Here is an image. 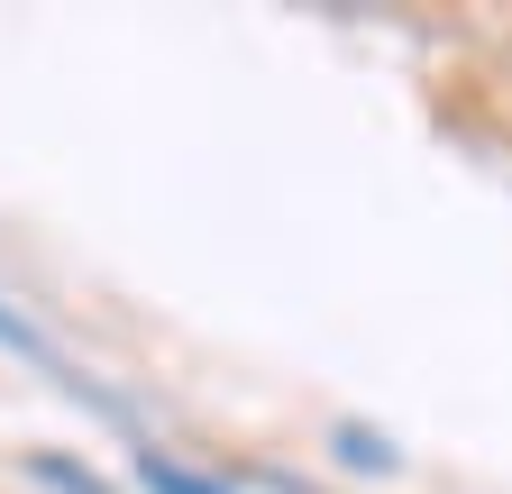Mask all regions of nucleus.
<instances>
[{
	"label": "nucleus",
	"mask_w": 512,
	"mask_h": 494,
	"mask_svg": "<svg viewBox=\"0 0 512 494\" xmlns=\"http://www.w3.org/2000/svg\"><path fill=\"white\" fill-rule=\"evenodd\" d=\"M128 476H138V494H238V476H229V467L183 458L174 440H156V430L128 449Z\"/></svg>",
	"instance_id": "1"
},
{
	"label": "nucleus",
	"mask_w": 512,
	"mask_h": 494,
	"mask_svg": "<svg viewBox=\"0 0 512 494\" xmlns=\"http://www.w3.org/2000/svg\"><path fill=\"white\" fill-rule=\"evenodd\" d=\"M330 467H348V476H403V449H394V430L339 412L330 421Z\"/></svg>",
	"instance_id": "2"
},
{
	"label": "nucleus",
	"mask_w": 512,
	"mask_h": 494,
	"mask_svg": "<svg viewBox=\"0 0 512 494\" xmlns=\"http://www.w3.org/2000/svg\"><path fill=\"white\" fill-rule=\"evenodd\" d=\"M28 476H37L46 494H119L92 458H64V449H28Z\"/></svg>",
	"instance_id": "4"
},
{
	"label": "nucleus",
	"mask_w": 512,
	"mask_h": 494,
	"mask_svg": "<svg viewBox=\"0 0 512 494\" xmlns=\"http://www.w3.org/2000/svg\"><path fill=\"white\" fill-rule=\"evenodd\" d=\"M0 348H10V357H28V366H46L55 385H74V376H83V366L64 357V348H55V339H46V330L19 312V302H0Z\"/></svg>",
	"instance_id": "3"
}]
</instances>
